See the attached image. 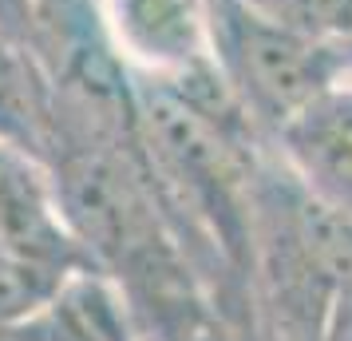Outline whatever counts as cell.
I'll list each match as a JSON object with an SVG mask.
<instances>
[{
    "label": "cell",
    "instance_id": "1",
    "mask_svg": "<svg viewBox=\"0 0 352 341\" xmlns=\"http://www.w3.org/2000/svg\"><path fill=\"white\" fill-rule=\"evenodd\" d=\"M210 24L214 64L270 143L301 107L344 76L340 48L273 20L250 0H210Z\"/></svg>",
    "mask_w": 352,
    "mask_h": 341
},
{
    "label": "cell",
    "instance_id": "2",
    "mask_svg": "<svg viewBox=\"0 0 352 341\" xmlns=\"http://www.w3.org/2000/svg\"><path fill=\"white\" fill-rule=\"evenodd\" d=\"M119 64L139 83H178L214 60L210 0H96Z\"/></svg>",
    "mask_w": 352,
    "mask_h": 341
},
{
    "label": "cell",
    "instance_id": "3",
    "mask_svg": "<svg viewBox=\"0 0 352 341\" xmlns=\"http://www.w3.org/2000/svg\"><path fill=\"white\" fill-rule=\"evenodd\" d=\"M0 246L60 274L96 270L67 223L60 187L44 155L0 135Z\"/></svg>",
    "mask_w": 352,
    "mask_h": 341
},
{
    "label": "cell",
    "instance_id": "4",
    "mask_svg": "<svg viewBox=\"0 0 352 341\" xmlns=\"http://www.w3.org/2000/svg\"><path fill=\"white\" fill-rule=\"evenodd\" d=\"M273 155L317 198L352 214V76L329 83L273 135Z\"/></svg>",
    "mask_w": 352,
    "mask_h": 341
},
{
    "label": "cell",
    "instance_id": "5",
    "mask_svg": "<svg viewBox=\"0 0 352 341\" xmlns=\"http://www.w3.org/2000/svg\"><path fill=\"white\" fill-rule=\"evenodd\" d=\"M0 135L48 159L52 83L36 52L0 24Z\"/></svg>",
    "mask_w": 352,
    "mask_h": 341
},
{
    "label": "cell",
    "instance_id": "6",
    "mask_svg": "<svg viewBox=\"0 0 352 341\" xmlns=\"http://www.w3.org/2000/svg\"><path fill=\"white\" fill-rule=\"evenodd\" d=\"M72 274H60L52 266H40L32 258H20L12 250L0 246V333L28 325L36 313L52 306Z\"/></svg>",
    "mask_w": 352,
    "mask_h": 341
},
{
    "label": "cell",
    "instance_id": "7",
    "mask_svg": "<svg viewBox=\"0 0 352 341\" xmlns=\"http://www.w3.org/2000/svg\"><path fill=\"white\" fill-rule=\"evenodd\" d=\"M250 4L320 44L344 48L352 40V0H250Z\"/></svg>",
    "mask_w": 352,
    "mask_h": 341
},
{
    "label": "cell",
    "instance_id": "8",
    "mask_svg": "<svg viewBox=\"0 0 352 341\" xmlns=\"http://www.w3.org/2000/svg\"><path fill=\"white\" fill-rule=\"evenodd\" d=\"M317 341H352V274L336 286L333 306L324 313V325H320Z\"/></svg>",
    "mask_w": 352,
    "mask_h": 341
},
{
    "label": "cell",
    "instance_id": "9",
    "mask_svg": "<svg viewBox=\"0 0 352 341\" xmlns=\"http://www.w3.org/2000/svg\"><path fill=\"white\" fill-rule=\"evenodd\" d=\"M0 24L12 36H20L32 48V24H36V0H0Z\"/></svg>",
    "mask_w": 352,
    "mask_h": 341
}]
</instances>
